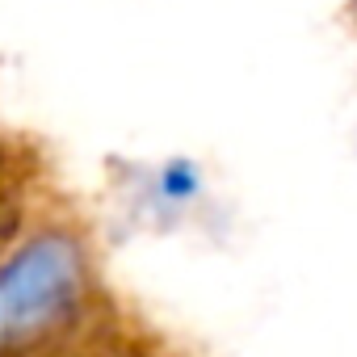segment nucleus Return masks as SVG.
I'll return each instance as SVG.
<instances>
[{"label": "nucleus", "instance_id": "1", "mask_svg": "<svg viewBox=\"0 0 357 357\" xmlns=\"http://www.w3.org/2000/svg\"><path fill=\"white\" fill-rule=\"evenodd\" d=\"M84 257L72 236L43 231L0 269V344H22L76 311Z\"/></svg>", "mask_w": 357, "mask_h": 357}, {"label": "nucleus", "instance_id": "2", "mask_svg": "<svg viewBox=\"0 0 357 357\" xmlns=\"http://www.w3.org/2000/svg\"><path fill=\"white\" fill-rule=\"evenodd\" d=\"M164 190H168L172 198L194 194V168H190V164H172V168L164 172Z\"/></svg>", "mask_w": 357, "mask_h": 357}, {"label": "nucleus", "instance_id": "3", "mask_svg": "<svg viewBox=\"0 0 357 357\" xmlns=\"http://www.w3.org/2000/svg\"><path fill=\"white\" fill-rule=\"evenodd\" d=\"M17 227H22V211L13 202H0V252H5V244L17 236Z\"/></svg>", "mask_w": 357, "mask_h": 357}]
</instances>
